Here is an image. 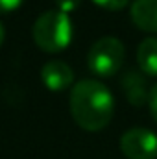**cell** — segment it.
Here are the masks:
<instances>
[{"instance_id": "6da1fadb", "label": "cell", "mask_w": 157, "mask_h": 159, "mask_svg": "<svg viewBox=\"0 0 157 159\" xmlns=\"http://www.w3.org/2000/svg\"><path fill=\"white\" fill-rule=\"evenodd\" d=\"M70 115L85 131L104 129L115 113L111 91L98 80H81L70 91Z\"/></svg>"}, {"instance_id": "7a4b0ae2", "label": "cell", "mask_w": 157, "mask_h": 159, "mask_svg": "<svg viewBox=\"0 0 157 159\" xmlns=\"http://www.w3.org/2000/svg\"><path fill=\"white\" fill-rule=\"evenodd\" d=\"M72 34H74V28H72L70 17L59 9L44 11L32 26L34 43L41 50L50 54L67 50L69 44L72 43Z\"/></svg>"}, {"instance_id": "3957f363", "label": "cell", "mask_w": 157, "mask_h": 159, "mask_svg": "<svg viewBox=\"0 0 157 159\" xmlns=\"http://www.w3.org/2000/svg\"><path fill=\"white\" fill-rule=\"evenodd\" d=\"M126 59V48L122 41L111 35L100 37L92 43L87 54V67L98 78H111L122 69Z\"/></svg>"}, {"instance_id": "277c9868", "label": "cell", "mask_w": 157, "mask_h": 159, "mask_svg": "<svg viewBox=\"0 0 157 159\" xmlns=\"http://www.w3.org/2000/svg\"><path fill=\"white\" fill-rule=\"evenodd\" d=\"M120 150L128 159H157V135L148 128H131L120 137Z\"/></svg>"}, {"instance_id": "5b68a950", "label": "cell", "mask_w": 157, "mask_h": 159, "mask_svg": "<svg viewBox=\"0 0 157 159\" xmlns=\"http://www.w3.org/2000/svg\"><path fill=\"white\" fill-rule=\"evenodd\" d=\"M41 80L52 93H61L74 81V70L65 61H48L41 69Z\"/></svg>"}, {"instance_id": "8992f818", "label": "cell", "mask_w": 157, "mask_h": 159, "mask_svg": "<svg viewBox=\"0 0 157 159\" xmlns=\"http://www.w3.org/2000/svg\"><path fill=\"white\" fill-rule=\"evenodd\" d=\"M129 15L137 28L157 34V0H133Z\"/></svg>"}, {"instance_id": "52a82bcc", "label": "cell", "mask_w": 157, "mask_h": 159, "mask_svg": "<svg viewBox=\"0 0 157 159\" xmlns=\"http://www.w3.org/2000/svg\"><path fill=\"white\" fill-rule=\"evenodd\" d=\"M137 65L146 74L157 78V37H146L137 48Z\"/></svg>"}, {"instance_id": "ba28073f", "label": "cell", "mask_w": 157, "mask_h": 159, "mask_svg": "<svg viewBox=\"0 0 157 159\" xmlns=\"http://www.w3.org/2000/svg\"><path fill=\"white\" fill-rule=\"evenodd\" d=\"M126 93H128V98L131 104L135 106H141L144 102H148V96H150V89H146V83L144 80L141 78L139 74L135 72H128V76L122 81Z\"/></svg>"}, {"instance_id": "9c48e42d", "label": "cell", "mask_w": 157, "mask_h": 159, "mask_svg": "<svg viewBox=\"0 0 157 159\" xmlns=\"http://www.w3.org/2000/svg\"><path fill=\"white\" fill-rule=\"evenodd\" d=\"M92 2L98 7L107 9V11H120V9H124L129 4V0H92Z\"/></svg>"}, {"instance_id": "30bf717a", "label": "cell", "mask_w": 157, "mask_h": 159, "mask_svg": "<svg viewBox=\"0 0 157 159\" xmlns=\"http://www.w3.org/2000/svg\"><path fill=\"white\" fill-rule=\"evenodd\" d=\"M56 2V6H57V9L59 11H63V13H72V11H76L79 6H81V0H54Z\"/></svg>"}, {"instance_id": "8fae6325", "label": "cell", "mask_w": 157, "mask_h": 159, "mask_svg": "<svg viewBox=\"0 0 157 159\" xmlns=\"http://www.w3.org/2000/svg\"><path fill=\"white\" fill-rule=\"evenodd\" d=\"M24 0H0V15L2 13H11L22 6Z\"/></svg>"}, {"instance_id": "7c38bea8", "label": "cell", "mask_w": 157, "mask_h": 159, "mask_svg": "<svg viewBox=\"0 0 157 159\" xmlns=\"http://www.w3.org/2000/svg\"><path fill=\"white\" fill-rule=\"evenodd\" d=\"M148 107H150V113H152L154 120L157 122V81H155V85L150 89V96H148Z\"/></svg>"}, {"instance_id": "4fadbf2b", "label": "cell", "mask_w": 157, "mask_h": 159, "mask_svg": "<svg viewBox=\"0 0 157 159\" xmlns=\"http://www.w3.org/2000/svg\"><path fill=\"white\" fill-rule=\"evenodd\" d=\"M4 39H6V28H4V24L0 20V46L4 44Z\"/></svg>"}]
</instances>
